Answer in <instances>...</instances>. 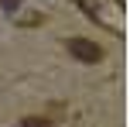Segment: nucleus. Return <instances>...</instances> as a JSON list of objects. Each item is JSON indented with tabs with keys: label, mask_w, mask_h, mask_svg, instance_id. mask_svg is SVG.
Here are the masks:
<instances>
[{
	"label": "nucleus",
	"mask_w": 130,
	"mask_h": 127,
	"mask_svg": "<svg viewBox=\"0 0 130 127\" xmlns=\"http://www.w3.org/2000/svg\"><path fill=\"white\" fill-rule=\"evenodd\" d=\"M69 52L75 55L79 62H99L103 59V48H99L96 41H89V38H69Z\"/></svg>",
	"instance_id": "nucleus-1"
},
{
	"label": "nucleus",
	"mask_w": 130,
	"mask_h": 127,
	"mask_svg": "<svg viewBox=\"0 0 130 127\" xmlns=\"http://www.w3.org/2000/svg\"><path fill=\"white\" fill-rule=\"evenodd\" d=\"M21 127H52V124H48L45 117H27V120L21 124Z\"/></svg>",
	"instance_id": "nucleus-2"
}]
</instances>
